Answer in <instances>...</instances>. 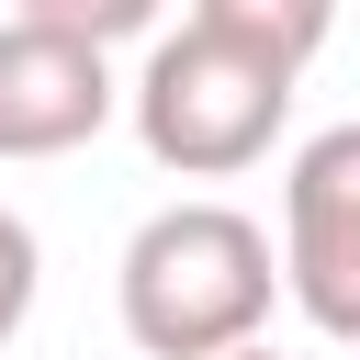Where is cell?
<instances>
[{
  "label": "cell",
  "instance_id": "obj_1",
  "mask_svg": "<svg viewBox=\"0 0 360 360\" xmlns=\"http://www.w3.org/2000/svg\"><path fill=\"white\" fill-rule=\"evenodd\" d=\"M326 34H338L326 0H191V11L146 45V68H135V90H124L135 146H146L158 169H180V180H236V169H259V158L281 146L292 90H304V56H315Z\"/></svg>",
  "mask_w": 360,
  "mask_h": 360
},
{
  "label": "cell",
  "instance_id": "obj_2",
  "mask_svg": "<svg viewBox=\"0 0 360 360\" xmlns=\"http://www.w3.org/2000/svg\"><path fill=\"white\" fill-rule=\"evenodd\" d=\"M112 304H124V338L146 360H225V349H259L270 304H281V259H270V225L236 214V202H158L124 259H112Z\"/></svg>",
  "mask_w": 360,
  "mask_h": 360
},
{
  "label": "cell",
  "instance_id": "obj_3",
  "mask_svg": "<svg viewBox=\"0 0 360 360\" xmlns=\"http://www.w3.org/2000/svg\"><path fill=\"white\" fill-rule=\"evenodd\" d=\"M281 292L315 338L360 349V124H326L281 169Z\"/></svg>",
  "mask_w": 360,
  "mask_h": 360
},
{
  "label": "cell",
  "instance_id": "obj_4",
  "mask_svg": "<svg viewBox=\"0 0 360 360\" xmlns=\"http://www.w3.org/2000/svg\"><path fill=\"white\" fill-rule=\"evenodd\" d=\"M124 112V79L90 34L45 22L34 0L0 11V158H68Z\"/></svg>",
  "mask_w": 360,
  "mask_h": 360
},
{
  "label": "cell",
  "instance_id": "obj_5",
  "mask_svg": "<svg viewBox=\"0 0 360 360\" xmlns=\"http://www.w3.org/2000/svg\"><path fill=\"white\" fill-rule=\"evenodd\" d=\"M34 292H45V248H34V225L0 202V349L22 338V315H34Z\"/></svg>",
  "mask_w": 360,
  "mask_h": 360
},
{
  "label": "cell",
  "instance_id": "obj_6",
  "mask_svg": "<svg viewBox=\"0 0 360 360\" xmlns=\"http://www.w3.org/2000/svg\"><path fill=\"white\" fill-rule=\"evenodd\" d=\"M225 360H281V349H270V338H259V349H225Z\"/></svg>",
  "mask_w": 360,
  "mask_h": 360
}]
</instances>
